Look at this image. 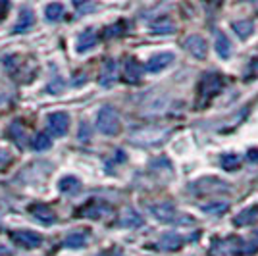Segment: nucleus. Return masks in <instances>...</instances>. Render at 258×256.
<instances>
[{"label": "nucleus", "mask_w": 258, "mask_h": 256, "mask_svg": "<svg viewBox=\"0 0 258 256\" xmlns=\"http://www.w3.org/2000/svg\"><path fill=\"white\" fill-rule=\"evenodd\" d=\"M97 125L104 135H118L119 133V114L112 106H104L97 116Z\"/></svg>", "instance_id": "1"}, {"label": "nucleus", "mask_w": 258, "mask_h": 256, "mask_svg": "<svg viewBox=\"0 0 258 256\" xmlns=\"http://www.w3.org/2000/svg\"><path fill=\"white\" fill-rule=\"evenodd\" d=\"M114 210L112 206L102 201H91L89 204H85L83 208L77 210V216L79 218H89V220H102V218H108L112 216Z\"/></svg>", "instance_id": "2"}, {"label": "nucleus", "mask_w": 258, "mask_h": 256, "mask_svg": "<svg viewBox=\"0 0 258 256\" xmlns=\"http://www.w3.org/2000/svg\"><path fill=\"white\" fill-rule=\"evenodd\" d=\"M222 87H224V81H222V77L218 74H206L203 79H201V83H199V93H201V98L203 100H208V98H212L216 96L220 91H222Z\"/></svg>", "instance_id": "3"}, {"label": "nucleus", "mask_w": 258, "mask_h": 256, "mask_svg": "<svg viewBox=\"0 0 258 256\" xmlns=\"http://www.w3.org/2000/svg\"><path fill=\"white\" fill-rule=\"evenodd\" d=\"M12 241L16 245L23 246V248H37V246L43 245V237L39 233H35V231H27V229L12 231Z\"/></svg>", "instance_id": "4"}, {"label": "nucleus", "mask_w": 258, "mask_h": 256, "mask_svg": "<svg viewBox=\"0 0 258 256\" xmlns=\"http://www.w3.org/2000/svg\"><path fill=\"white\" fill-rule=\"evenodd\" d=\"M48 129L54 137H62L68 133L70 129V116L64 114V112H56V114H50L48 116Z\"/></svg>", "instance_id": "5"}, {"label": "nucleus", "mask_w": 258, "mask_h": 256, "mask_svg": "<svg viewBox=\"0 0 258 256\" xmlns=\"http://www.w3.org/2000/svg\"><path fill=\"white\" fill-rule=\"evenodd\" d=\"M183 46L187 48V52L193 54L195 58H205L206 52H208V44H206V41L201 35H191V37H187Z\"/></svg>", "instance_id": "6"}, {"label": "nucleus", "mask_w": 258, "mask_h": 256, "mask_svg": "<svg viewBox=\"0 0 258 256\" xmlns=\"http://www.w3.org/2000/svg\"><path fill=\"white\" fill-rule=\"evenodd\" d=\"M172 62H173V54L172 52L156 54V56H152L151 60L147 62V72H151V74H158V72H162L164 68H168Z\"/></svg>", "instance_id": "7"}, {"label": "nucleus", "mask_w": 258, "mask_h": 256, "mask_svg": "<svg viewBox=\"0 0 258 256\" xmlns=\"http://www.w3.org/2000/svg\"><path fill=\"white\" fill-rule=\"evenodd\" d=\"M118 79V62L116 60H106L104 66H102V72H100V85L102 87H110L114 81Z\"/></svg>", "instance_id": "8"}, {"label": "nucleus", "mask_w": 258, "mask_h": 256, "mask_svg": "<svg viewBox=\"0 0 258 256\" xmlns=\"http://www.w3.org/2000/svg\"><path fill=\"white\" fill-rule=\"evenodd\" d=\"M29 212L33 214V218H37L43 224H52V222H56V214L46 204H31L29 206Z\"/></svg>", "instance_id": "9"}, {"label": "nucleus", "mask_w": 258, "mask_h": 256, "mask_svg": "<svg viewBox=\"0 0 258 256\" xmlns=\"http://www.w3.org/2000/svg\"><path fill=\"white\" fill-rule=\"evenodd\" d=\"M151 212L154 214V218L156 220H160V222H173L175 220V208H173L170 203H162V204H154L151 206Z\"/></svg>", "instance_id": "10"}, {"label": "nucleus", "mask_w": 258, "mask_h": 256, "mask_svg": "<svg viewBox=\"0 0 258 256\" xmlns=\"http://www.w3.org/2000/svg\"><path fill=\"white\" fill-rule=\"evenodd\" d=\"M8 135H10V139L20 147V149H23L25 145H27V129L22 125V121H12L10 127H8Z\"/></svg>", "instance_id": "11"}, {"label": "nucleus", "mask_w": 258, "mask_h": 256, "mask_svg": "<svg viewBox=\"0 0 258 256\" xmlns=\"http://www.w3.org/2000/svg\"><path fill=\"white\" fill-rule=\"evenodd\" d=\"M141 75H143V66H141L137 60L129 58L127 62H125V68H123V77H125V81H127V83H139Z\"/></svg>", "instance_id": "12"}, {"label": "nucleus", "mask_w": 258, "mask_h": 256, "mask_svg": "<svg viewBox=\"0 0 258 256\" xmlns=\"http://www.w3.org/2000/svg\"><path fill=\"white\" fill-rule=\"evenodd\" d=\"M95 44H97V33L93 29H87L77 39V52H89Z\"/></svg>", "instance_id": "13"}, {"label": "nucleus", "mask_w": 258, "mask_h": 256, "mask_svg": "<svg viewBox=\"0 0 258 256\" xmlns=\"http://www.w3.org/2000/svg\"><path fill=\"white\" fill-rule=\"evenodd\" d=\"M89 241V231L83 229V231H76V233H70L64 239V246L66 248H81V246L87 245Z\"/></svg>", "instance_id": "14"}, {"label": "nucleus", "mask_w": 258, "mask_h": 256, "mask_svg": "<svg viewBox=\"0 0 258 256\" xmlns=\"http://www.w3.org/2000/svg\"><path fill=\"white\" fill-rule=\"evenodd\" d=\"M181 245L183 239L177 233L162 235L160 241H158V248H162V250H177V248H181Z\"/></svg>", "instance_id": "15"}, {"label": "nucleus", "mask_w": 258, "mask_h": 256, "mask_svg": "<svg viewBox=\"0 0 258 256\" xmlns=\"http://www.w3.org/2000/svg\"><path fill=\"white\" fill-rule=\"evenodd\" d=\"M33 22H35V16H33V12L29 10V8H25V10H22V14H20V18H18V22H16V25H14L12 33L27 31V29H29V27L33 25Z\"/></svg>", "instance_id": "16"}, {"label": "nucleus", "mask_w": 258, "mask_h": 256, "mask_svg": "<svg viewBox=\"0 0 258 256\" xmlns=\"http://www.w3.org/2000/svg\"><path fill=\"white\" fill-rule=\"evenodd\" d=\"M256 218H258V208L256 206H250V208H245L243 212H239L233 218V224L235 225H248V224H252V222H256Z\"/></svg>", "instance_id": "17"}, {"label": "nucleus", "mask_w": 258, "mask_h": 256, "mask_svg": "<svg viewBox=\"0 0 258 256\" xmlns=\"http://www.w3.org/2000/svg\"><path fill=\"white\" fill-rule=\"evenodd\" d=\"M216 52L220 58H229L231 56V43L224 33H216Z\"/></svg>", "instance_id": "18"}, {"label": "nucleus", "mask_w": 258, "mask_h": 256, "mask_svg": "<svg viewBox=\"0 0 258 256\" xmlns=\"http://www.w3.org/2000/svg\"><path fill=\"white\" fill-rule=\"evenodd\" d=\"M119 224L123 225V227H139V225H143V216H139L135 210L127 208V210L123 212V216H121Z\"/></svg>", "instance_id": "19"}, {"label": "nucleus", "mask_w": 258, "mask_h": 256, "mask_svg": "<svg viewBox=\"0 0 258 256\" xmlns=\"http://www.w3.org/2000/svg\"><path fill=\"white\" fill-rule=\"evenodd\" d=\"M233 31L241 37V39H248L252 31H254V25L248 20H241V22H233Z\"/></svg>", "instance_id": "20"}, {"label": "nucleus", "mask_w": 258, "mask_h": 256, "mask_svg": "<svg viewBox=\"0 0 258 256\" xmlns=\"http://www.w3.org/2000/svg\"><path fill=\"white\" fill-rule=\"evenodd\" d=\"M44 16H46L48 22H58V20H62V16H64V6L58 4V2L48 4L46 10H44Z\"/></svg>", "instance_id": "21"}, {"label": "nucleus", "mask_w": 258, "mask_h": 256, "mask_svg": "<svg viewBox=\"0 0 258 256\" xmlns=\"http://www.w3.org/2000/svg\"><path fill=\"white\" fill-rule=\"evenodd\" d=\"M227 208H229V204L227 203H210V204H205V206H203V212L218 216V214L226 212Z\"/></svg>", "instance_id": "22"}, {"label": "nucleus", "mask_w": 258, "mask_h": 256, "mask_svg": "<svg viewBox=\"0 0 258 256\" xmlns=\"http://www.w3.org/2000/svg\"><path fill=\"white\" fill-rule=\"evenodd\" d=\"M222 166L229 171L237 170V168L241 166V156H237V154H226V156L222 158Z\"/></svg>", "instance_id": "23"}, {"label": "nucleus", "mask_w": 258, "mask_h": 256, "mask_svg": "<svg viewBox=\"0 0 258 256\" xmlns=\"http://www.w3.org/2000/svg\"><path fill=\"white\" fill-rule=\"evenodd\" d=\"M60 191L62 193H77L79 191V181L76 177H64L60 181Z\"/></svg>", "instance_id": "24"}, {"label": "nucleus", "mask_w": 258, "mask_h": 256, "mask_svg": "<svg viewBox=\"0 0 258 256\" xmlns=\"http://www.w3.org/2000/svg\"><path fill=\"white\" fill-rule=\"evenodd\" d=\"M31 147L35 150H46L50 147V139H48V135H44V133H39L35 139L31 141Z\"/></svg>", "instance_id": "25"}, {"label": "nucleus", "mask_w": 258, "mask_h": 256, "mask_svg": "<svg viewBox=\"0 0 258 256\" xmlns=\"http://www.w3.org/2000/svg\"><path fill=\"white\" fill-rule=\"evenodd\" d=\"M152 29L156 33H173V23L170 20H160L152 23Z\"/></svg>", "instance_id": "26"}, {"label": "nucleus", "mask_w": 258, "mask_h": 256, "mask_svg": "<svg viewBox=\"0 0 258 256\" xmlns=\"http://www.w3.org/2000/svg\"><path fill=\"white\" fill-rule=\"evenodd\" d=\"M121 33H123V23H116V25H110L104 29V37L110 39V37H118Z\"/></svg>", "instance_id": "27"}, {"label": "nucleus", "mask_w": 258, "mask_h": 256, "mask_svg": "<svg viewBox=\"0 0 258 256\" xmlns=\"http://www.w3.org/2000/svg\"><path fill=\"white\" fill-rule=\"evenodd\" d=\"M91 133H89V125L87 123H81V129H79V139L81 141H89Z\"/></svg>", "instance_id": "28"}, {"label": "nucleus", "mask_w": 258, "mask_h": 256, "mask_svg": "<svg viewBox=\"0 0 258 256\" xmlns=\"http://www.w3.org/2000/svg\"><path fill=\"white\" fill-rule=\"evenodd\" d=\"M8 6H10L8 2H0V20L6 16V12H8Z\"/></svg>", "instance_id": "29"}, {"label": "nucleus", "mask_w": 258, "mask_h": 256, "mask_svg": "<svg viewBox=\"0 0 258 256\" xmlns=\"http://www.w3.org/2000/svg\"><path fill=\"white\" fill-rule=\"evenodd\" d=\"M76 77H77V79H74V85H81V83H85V81H87L85 74H77Z\"/></svg>", "instance_id": "30"}, {"label": "nucleus", "mask_w": 258, "mask_h": 256, "mask_svg": "<svg viewBox=\"0 0 258 256\" xmlns=\"http://www.w3.org/2000/svg\"><path fill=\"white\" fill-rule=\"evenodd\" d=\"M248 158H250V160H258V150H250V152H248Z\"/></svg>", "instance_id": "31"}, {"label": "nucleus", "mask_w": 258, "mask_h": 256, "mask_svg": "<svg viewBox=\"0 0 258 256\" xmlns=\"http://www.w3.org/2000/svg\"><path fill=\"white\" fill-rule=\"evenodd\" d=\"M97 256H106V254H97Z\"/></svg>", "instance_id": "32"}, {"label": "nucleus", "mask_w": 258, "mask_h": 256, "mask_svg": "<svg viewBox=\"0 0 258 256\" xmlns=\"http://www.w3.org/2000/svg\"><path fill=\"white\" fill-rule=\"evenodd\" d=\"M256 237H258V231H256Z\"/></svg>", "instance_id": "33"}, {"label": "nucleus", "mask_w": 258, "mask_h": 256, "mask_svg": "<svg viewBox=\"0 0 258 256\" xmlns=\"http://www.w3.org/2000/svg\"><path fill=\"white\" fill-rule=\"evenodd\" d=\"M118 256H121V254H118Z\"/></svg>", "instance_id": "34"}]
</instances>
